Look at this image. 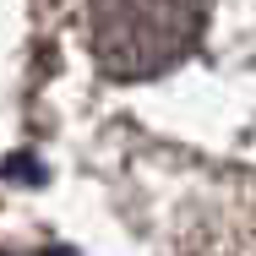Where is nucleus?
Listing matches in <instances>:
<instances>
[{
	"label": "nucleus",
	"mask_w": 256,
	"mask_h": 256,
	"mask_svg": "<svg viewBox=\"0 0 256 256\" xmlns=\"http://www.w3.org/2000/svg\"><path fill=\"white\" fill-rule=\"evenodd\" d=\"M202 33V0H93V54L109 76H158Z\"/></svg>",
	"instance_id": "nucleus-1"
}]
</instances>
